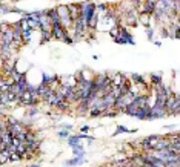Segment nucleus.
<instances>
[{
    "mask_svg": "<svg viewBox=\"0 0 180 167\" xmlns=\"http://www.w3.org/2000/svg\"><path fill=\"white\" fill-rule=\"evenodd\" d=\"M80 17L85 20L88 31H94L99 23L97 5L93 2H82L80 3Z\"/></svg>",
    "mask_w": 180,
    "mask_h": 167,
    "instance_id": "f257e3e1",
    "label": "nucleus"
},
{
    "mask_svg": "<svg viewBox=\"0 0 180 167\" xmlns=\"http://www.w3.org/2000/svg\"><path fill=\"white\" fill-rule=\"evenodd\" d=\"M178 113H180V97L178 92H172L166 98V115L177 117Z\"/></svg>",
    "mask_w": 180,
    "mask_h": 167,
    "instance_id": "f03ea898",
    "label": "nucleus"
},
{
    "mask_svg": "<svg viewBox=\"0 0 180 167\" xmlns=\"http://www.w3.org/2000/svg\"><path fill=\"white\" fill-rule=\"evenodd\" d=\"M54 8H56L57 14H59V17H60V25L69 32V29L72 28V20H71L69 11H68V5H57V6H54Z\"/></svg>",
    "mask_w": 180,
    "mask_h": 167,
    "instance_id": "7ed1b4c3",
    "label": "nucleus"
},
{
    "mask_svg": "<svg viewBox=\"0 0 180 167\" xmlns=\"http://www.w3.org/2000/svg\"><path fill=\"white\" fill-rule=\"evenodd\" d=\"M69 32L62 26V25H56V26L51 28V35H53L54 40H59V42H63V38H65Z\"/></svg>",
    "mask_w": 180,
    "mask_h": 167,
    "instance_id": "20e7f679",
    "label": "nucleus"
},
{
    "mask_svg": "<svg viewBox=\"0 0 180 167\" xmlns=\"http://www.w3.org/2000/svg\"><path fill=\"white\" fill-rule=\"evenodd\" d=\"M53 25H51L49 17L46 16L45 11H40V16H38V31H51Z\"/></svg>",
    "mask_w": 180,
    "mask_h": 167,
    "instance_id": "39448f33",
    "label": "nucleus"
},
{
    "mask_svg": "<svg viewBox=\"0 0 180 167\" xmlns=\"http://www.w3.org/2000/svg\"><path fill=\"white\" fill-rule=\"evenodd\" d=\"M117 34L125 40V43H128V45H136L134 37L130 34V31H128L125 26H122V25H117Z\"/></svg>",
    "mask_w": 180,
    "mask_h": 167,
    "instance_id": "423d86ee",
    "label": "nucleus"
},
{
    "mask_svg": "<svg viewBox=\"0 0 180 167\" xmlns=\"http://www.w3.org/2000/svg\"><path fill=\"white\" fill-rule=\"evenodd\" d=\"M68 11H69V16H71V20H77L80 17V3H69L68 5Z\"/></svg>",
    "mask_w": 180,
    "mask_h": 167,
    "instance_id": "0eeeda50",
    "label": "nucleus"
},
{
    "mask_svg": "<svg viewBox=\"0 0 180 167\" xmlns=\"http://www.w3.org/2000/svg\"><path fill=\"white\" fill-rule=\"evenodd\" d=\"M86 163V158H72V160H68L65 161V166L66 167H72V166H80V164H85Z\"/></svg>",
    "mask_w": 180,
    "mask_h": 167,
    "instance_id": "6e6552de",
    "label": "nucleus"
},
{
    "mask_svg": "<svg viewBox=\"0 0 180 167\" xmlns=\"http://www.w3.org/2000/svg\"><path fill=\"white\" fill-rule=\"evenodd\" d=\"M149 77H151V87H156V86H159V84L163 83V81H162V74H160V72H159V74H151Z\"/></svg>",
    "mask_w": 180,
    "mask_h": 167,
    "instance_id": "1a4fd4ad",
    "label": "nucleus"
},
{
    "mask_svg": "<svg viewBox=\"0 0 180 167\" xmlns=\"http://www.w3.org/2000/svg\"><path fill=\"white\" fill-rule=\"evenodd\" d=\"M72 150H74L72 153H74V157H75V158H85V155H86V152H85V149H83L82 144L72 147Z\"/></svg>",
    "mask_w": 180,
    "mask_h": 167,
    "instance_id": "9d476101",
    "label": "nucleus"
},
{
    "mask_svg": "<svg viewBox=\"0 0 180 167\" xmlns=\"http://www.w3.org/2000/svg\"><path fill=\"white\" fill-rule=\"evenodd\" d=\"M136 132V129H126L125 126H117V129H115V132H114V135H119V133H134Z\"/></svg>",
    "mask_w": 180,
    "mask_h": 167,
    "instance_id": "9b49d317",
    "label": "nucleus"
},
{
    "mask_svg": "<svg viewBox=\"0 0 180 167\" xmlns=\"http://www.w3.org/2000/svg\"><path fill=\"white\" fill-rule=\"evenodd\" d=\"M56 109H57L59 112H62V113H63V112H69V110H71V104L65 101V103H60L59 106H56Z\"/></svg>",
    "mask_w": 180,
    "mask_h": 167,
    "instance_id": "f8f14e48",
    "label": "nucleus"
},
{
    "mask_svg": "<svg viewBox=\"0 0 180 167\" xmlns=\"http://www.w3.org/2000/svg\"><path fill=\"white\" fill-rule=\"evenodd\" d=\"M40 34H42V38H40L42 43H46V42H49V40H53L51 31H40Z\"/></svg>",
    "mask_w": 180,
    "mask_h": 167,
    "instance_id": "ddd939ff",
    "label": "nucleus"
},
{
    "mask_svg": "<svg viewBox=\"0 0 180 167\" xmlns=\"http://www.w3.org/2000/svg\"><path fill=\"white\" fill-rule=\"evenodd\" d=\"M102 112L100 109H89L88 110V117H91V118H99V117H102Z\"/></svg>",
    "mask_w": 180,
    "mask_h": 167,
    "instance_id": "4468645a",
    "label": "nucleus"
},
{
    "mask_svg": "<svg viewBox=\"0 0 180 167\" xmlns=\"http://www.w3.org/2000/svg\"><path fill=\"white\" fill-rule=\"evenodd\" d=\"M119 115V112L115 110V109H109V110H106V112H103L102 113V117H108V118H114V117H117Z\"/></svg>",
    "mask_w": 180,
    "mask_h": 167,
    "instance_id": "2eb2a0df",
    "label": "nucleus"
},
{
    "mask_svg": "<svg viewBox=\"0 0 180 167\" xmlns=\"http://www.w3.org/2000/svg\"><path fill=\"white\" fill-rule=\"evenodd\" d=\"M26 115L29 118H34L35 115H38V107H28L26 109Z\"/></svg>",
    "mask_w": 180,
    "mask_h": 167,
    "instance_id": "dca6fc26",
    "label": "nucleus"
},
{
    "mask_svg": "<svg viewBox=\"0 0 180 167\" xmlns=\"http://www.w3.org/2000/svg\"><path fill=\"white\" fill-rule=\"evenodd\" d=\"M11 29V23H0V34H5L6 31H9Z\"/></svg>",
    "mask_w": 180,
    "mask_h": 167,
    "instance_id": "f3484780",
    "label": "nucleus"
},
{
    "mask_svg": "<svg viewBox=\"0 0 180 167\" xmlns=\"http://www.w3.org/2000/svg\"><path fill=\"white\" fill-rule=\"evenodd\" d=\"M14 161H23V158L20 155H17V153H11L9 157V163H14Z\"/></svg>",
    "mask_w": 180,
    "mask_h": 167,
    "instance_id": "a211bd4d",
    "label": "nucleus"
},
{
    "mask_svg": "<svg viewBox=\"0 0 180 167\" xmlns=\"http://www.w3.org/2000/svg\"><path fill=\"white\" fill-rule=\"evenodd\" d=\"M57 135H59V138H63V139H66V138H68L71 133H69V132H66V130H59V132H57Z\"/></svg>",
    "mask_w": 180,
    "mask_h": 167,
    "instance_id": "6ab92c4d",
    "label": "nucleus"
},
{
    "mask_svg": "<svg viewBox=\"0 0 180 167\" xmlns=\"http://www.w3.org/2000/svg\"><path fill=\"white\" fill-rule=\"evenodd\" d=\"M112 38H114V42H115V43H119V45H125V40H123V38H122L119 34H115Z\"/></svg>",
    "mask_w": 180,
    "mask_h": 167,
    "instance_id": "aec40b11",
    "label": "nucleus"
},
{
    "mask_svg": "<svg viewBox=\"0 0 180 167\" xmlns=\"http://www.w3.org/2000/svg\"><path fill=\"white\" fill-rule=\"evenodd\" d=\"M145 31H146V35H148V38H149V40H152V38H154V29L149 26V28H145Z\"/></svg>",
    "mask_w": 180,
    "mask_h": 167,
    "instance_id": "412c9836",
    "label": "nucleus"
},
{
    "mask_svg": "<svg viewBox=\"0 0 180 167\" xmlns=\"http://www.w3.org/2000/svg\"><path fill=\"white\" fill-rule=\"evenodd\" d=\"M62 127V130H66V132H72V124H63L60 126Z\"/></svg>",
    "mask_w": 180,
    "mask_h": 167,
    "instance_id": "4be33fe9",
    "label": "nucleus"
},
{
    "mask_svg": "<svg viewBox=\"0 0 180 167\" xmlns=\"http://www.w3.org/2000/svg\"><path fill=\"white\" fill-rule=\"evenodd\" d=\"M89 129H91L89 126H82V127H80V133H88Z\"/></svg>",
    "mask_w": 180,
    "mask_h": 167,
    "instance_id": "5701e85b",
    "label": "nucleus"
},
{
    "mask_svg": "<svg viewBox=\"0 0 180 167\" xmlns=\"http://www.w3.org/2000/svg\"><path fill=\"white\" fill-rule=\"evenodd\" d=\"M28 167H42V164H29Z\"/></svg>",
    "mask_w": 180,
    "mask_h": 167,
    "instance_id": "b1692460",
    "label": "nucleus"
},
{
    "mask_svg": "<svg viewBox=\"0 0 180 167\" xmlns=\"http://www.w3.org/2000/svg\"><path fill=\"white\" fill-rule=\"evenodd\" d=\"M99 167H109V164H103V166H99Z\"/></svg>",
    "mask_w": 180,
    "mask_h": 167,
    "instance_id": "393cba45",
    "label": "nucleus"
}]
</instances>
